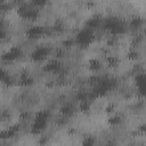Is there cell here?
<instances>
[{"label":"cell","mask_w":146,"mask_h":146,"mask_svg":"<svg viewBox=\"0 0 146 146\" xmlns=\"http://www.w3.org/2000/svg\"><path fill=\"white\" fill-rule=\"evenodd\" d=\"M139 130H140V132H143V133H145V135H146V123H144V124L139 128Z\"/></svg>","instance_id":"cell-23"},{"label":"cell","mask_w":146,"mask_h":146,"mask_svg":"<svg viewBox=\"0 0 146 146\" xmlns=\"http://www.w3.org/2000/svg\"><path fill=\"white\" fill-rule=\"evenodd\" d=\"M60 113H62L64 116H66V117L71 116V115L73 114V107H72V105L66 104V105L62 106V108H60Z\"/></svg>","instance_id":"cell-14"},{"label":"cell","mask_w":146,"mask_h":146,"mask_svg":"<svg viewBox=\"0 0 146 146\" xmlns=\"http://www.w3.org/2000/svg\"><path fill=\"white\" fill-rule=\"evenodd\" d=\"M44 33H46V29L41 25H33V26L29 27L25 32V34L29 39H39Z\"/></svg>","instance_id":"cell-9"},{"label":"cell","mask_w":146,"mask_h":146,"mask_svg":"<svg viewBox=\"0 0 146 146\" xmlns=\"http://www.w3.org/2000/svg\"><path fill=\"white\" fill-rule=\"evenodd\" d=\"M117 64H119V59H117L116 57L110 56V57L107 58V65H108L110 67H115Z\"/></svg>","instance_id":"cell-16"},{"label":"cell","mask_w":146,"mask_h":146,"mask_svg":"<svg viewBox=\"0 0 146 146\" xmlns=\"http://www.w3.org/2000/svg\"><path fill=\"white\" fill-rule=\"evenodd\" d=\"M94 41H95L94 31L90 30V29H88V27H86V26L83 29H81L76 33V35H75V42H76V44H79L82 48L89 47Z\"/></svg>","instance_id":"cell-3"},{"label":"cell","mask_w":146,"mask_h":146,"mask_svg":"<svg viewBox=\"0 0 146 146\" xmlns=\"http://www.w3.org/2000/svg\"><path fill=\"white\" fill-rule=\"evenodd\" d=\"M82 144H83V145H87V146H91V145L95 144V139L91 138V137H87V138L82 141Z\"/></svg>","instance_id":"cell-20"},{"label":"cell","mask_w":146,"mask_h":146,"mask_svg":"<svg viewBox=\"0 0 146 146\" xmlns=\"http://www.w3.org/2000/svg\"><path fill=\"white\" fill-rule=\"evenodd\" d=\"M102 66H103L102 62L99 59H97V58H91L88 62V68L91 72H98L102 68Z\"/></svg>","instance_id":"cell-13"},{"label":"cell","mask_w":146,"mask_h":146,"mask_svg":"<svg viewBox=\"0 0 146 146\" xmlns=\"http://www.w3.org/2000/svg\"><path fill=\"white\" fill-rule=\"evenodd\" d=\"M17 14L19 17L24 18V19H29V21H35L39 17V9L35 8L34 6H30L26 3H23L21 6H18L17 8Z\"/></svg>","instance_id":"cell-4"},{"label":"cell","mask_w":146,"mask_h":146,"mask_svg":"<svg viewBox=\"0 0 146 146\" xmlns=\"http://www.w3.org/2000/svg\"><path fill=\"white\" fill-rule=\"evenodd\" d=\"M60 63L57 59H51L43 65V71L47 73H56L60 70Z\"/></svg>","instance_id":"cell-10"},{"label":"cell","mask_w":146,"mask_h":146,"mask_svg":"<svg viewBox=\"0 0 146 146\" xmlns=\"http://www.w3.org/2000/svg\"><path fill=\"white\" fill-rule=\"evenodd\" d=\"M108 123L112 124V125H117L121 123V117L119 115H114V116H111L110 120H108Z\"/></svg>","instance_id":"cell-17"},{"label":"cell","mask_w":146,"mask_h":146,"mask_svg":"<svg viewBox=\"0 0 146 146\" xmlns=\"http://www.w3.org/2000/svg\"><path fill=\"white\" fill-rule=\"evenodd\" d=\"M49 52H50V49L48 47H38L32 51L31 59L35 63H41V62L46 60Z\"/></svg>","instance_id":"cell-6"},{"label":"cell","mask_w":146,"mask_h":146,"mask_svg":"<svg viewBox=\"0 0 146 146\" xmlns=\"http://www.w3.org/2000/svg\"><path fill=\"white\" fill-rule=\"evenodd\" d=\"M15 133H16V129H15V127H13V128H9L8 130L3 131L2 137H13V136H15Z\"/></svg>","instance_id":"cell-18"},{"label":"cell","mask_w":146,"mask_h":146,"mask_svg":"<svg viewBox=\"0 0 146 146\" xmlns=\"http://www.w3.org/2000/svg\"><path fill=\"white\" fill-rule=\"evenodd\" d=\"M103 27L112 35H121L127 31V24L119 17H108L104 19Z\"/></svg>","instance_id":"cell-1"},{"label":"cell","mask_w":146,"mask_h":146,"mask_svg":"<svg viewBox=\"0 0 146 146\" xmlns=\"http://www.w3.org/2000/svg\"><path fill=\"white\" fill-rule=\"evenodd\" d=\"M21 82H22V84H24V86H29V84H32V79L30 78V76H27V75H25V76H23L22 79H21Z\"/></svg>","instance_id":"cell-19"},{"label":"cell","mask_w":146,"mask_h":146,"mask_svg":"<svg viewBox=\"0 0 146 146\" xmlns=\"http://www.w3.org/2000/svg\"><path fill=\"white\" fill-rule=\"evenodd\" d=\"M136 84L139 92L144 97H146V74H138L136 78Z\"/></svg>","instance_id":"cell-11"},{"label":"cell","mask_w":146,"mask_h":146,"mask_svg":"<svg viewBox=\"0 0 146 146\" xmlns=\"http://www.w3.org/2000/svg\"><path fill=\"white\" fill-rule=\"evenodd\" d=\"M143 25H144V19H143L140 16H135V17H132V18L130 19V22H129V27H130L131 30H133V31L139 30Z\"/></svg>","instance_id":"cell-12"},{"label":"cell","mask_w":146,"mask_h":146,"mask_svg":"<svg viewBox=\"0 0 146 146\" xmlns=\"http://www.w3.org/2000/svg\"><path fill=\"white\" fill-rule=\"evenodd\" d=\"M49 120V112L48 111H40L36 113L33 123L31 125V132L33 135H40L47 127Z\"/></svg>","instance_id":"cell-2"},{"label":"cell","mask_w":146,"mask_h":146,"mask_svg":"<svg viewBox=\"0 0 146 146\" xmlns=\"http://www.w3.org/2000/svg\"><path fill=\"white\" fill-rule=\"evenodd\" d=\"M47 3H48V0H31V5L38 9L44 7Z\"/></svg>","instance_id":"cell-15"},{"label":"cell","mask_w":146,"mask_h":146,"mask_svg":"<svg viewBox=\"0 0 146 146\" xmlns=\"http://www.w3.org/2000/svg\"><path fill=\"white\" fill-rule=\"evenodd\" d=\"M14 2L15 3H18V6H21V5L24 3V0H14Z\"/></svg>","instance_id":"cell-24"},{"label":"cell","mask_w":146,"mask_h":146,"mask_svg":"<svg viewBox=\"0 0 146 146\" xmlns=\"http://www.w3.org/2000/svg\"><path fill=\"white\" fill-rule=\"evenodd\" d=\"M114 82L111 80V79H100V80H97V82L95 83V87H94V90H92V94L95 96H104L106 95L113 87Z\"/></svg>","instance_id":"cell-5"},{"label":"cell","mask_w":146,"mask_h":146,"mask_svg":"<svg viewBox=\"0 0 146 146\" xmlns=\"http://www.w3.org/2000/svg\"><path fill=\"white\" fill-rule=\"evenodd\" d=\"M72 44H73V41L72 40H66V41L63 42V46H65V47H70Z\"/></svg>","instance_id":"cell-22"},{"label":"cell","mask_w":146,"mask_h":146,"mask_svg":"<svg viewBox=\"0 0 146 146\" xmlns=\"http://www.w3.org/2000/svg\"><path fill=\"white\" fill-rule=\"evenodd\" d=\"M103 23H104L103 17H102L100 15H98V14H95V15L90 16V17L87 19L84 26L88 27V29H90V30H92V31H95L96 29L103 26Z\"/></svg>","instance_id":"cell-8"},{"label":"cell","mask_w":146,"mask_h":146,"mask_svg":"<svg viewBox=\"0 0 146 146\" xmlns=\"http://www.w3.org/2000/svg\"><path fill=\"white\" fill-rule=\"evenodd\" d=\"M22 55V50L19 47H10L1 57V59L3 62H14L16 59H18Z\"/></svg>","instance_id":"cell-7"},{"label":"cell","mask_w":146,"mask_h":146,"mask_svg":"<svg viewBox=\"0 0 146 146\" xmlns=\"http://www.w3.org/2000/svg\"><path fill=\"white\" fill-rule=\"evenodd\" d=\"M138 52H137V50H131V51H129V54H128V58L129 59H137L138 58Z\"/></svg>","instance_id":"cell-21"}]
</instances>
